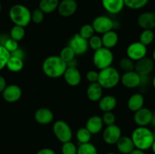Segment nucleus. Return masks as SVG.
<instances>
[{
  "mask_svg": "<svg viewBox=\"0 0 155 154\" xmlns=\"http://www.w3.org/2000/svg\"><path fill=\"white\" fill-rule=\"evenodd\" d=\"M67 67V63L58 55L47 57L42 65L44 74L51 79H58L63 76Z\"/></svg>",
  "mask_w": 155,
  "mask_h": 154,
  "instance_id": "f257e3e1",
  "label": "nucleus"
},
{
  "mask_svg": "<svg viewBox=\"0 0 155 154\" xmlns=\"http://www.w3.org/2000/svg\"><path fill=\"white\" fill-rule=\"evenodd\" d=\"M131 139L135 148L142 151L151 149L154 141L153 131L148 127L138 126L135 128L132 133Z\"/></svg>",
  "mask_w": 155,
  "mask_h": 154,
  "instance_id": "f03ea898",
  "label": "nucleus"
},
{
  "mask_svg": "<svg viewBox=\"0 0 155 154\" xmlns=\"http://www.w3.org/2000/svg\"><path fill=\"white\" fill-rule=\"evenodd\" d=\"M8 16L15 25L25 27L31 22V11L22 4L14 5L9 9Z\"/></svg>",
  "mask_w": 155,
  "mask_h": 154,
  "instance_id": "7ed1b4c3",
  "label": "nucleus"
},
{
  "mask_svg": "<svg viewBox=\"0 0 155 154\" xmlns=\"http://www.w3.org/2000/svg\"><path fill=\"white\" fill-rule=\"evenodd\" d=\"M120 82V74L114 66H110L98 72V79L97 82L103 89H111L116 87Z\"/></svg>",
  "mask_w": 155,
  "mask_h": 154,
  "instance_id": "20e7f679",
  "label": "nucleus"
},
{
  "mask_svg": "<svg viewBox=\"0 0 155 154\" xmlns=\"http://www.w3.org/2000/svg\"><path fill=\"white\" fill-rule=\"evenodd\" d=\"M114 59L113 52L110 49L102 47L96 50L92 56V62L95 68L101 70L112 65Z\"/></svg>",
  "mask_w": 155,
  "mask_h": 154,
  "instance_id": "39448f33",
  "label": "nucleus"
},
{
  "mask_svg": "<svg viewBox=\"0 0 155 154\" xmlns=\"http://www.w3.org/2000/svg\"><path fill=\"white\" fill-rule=\"evenodd\" d=\"M52 131L56 138L62 143L71 141L73 137L72 129L65 121H56L53 125Z\"/></svg>",
  "mask_w": 155,
  "mask_h": 154,
  "instance_id": "423d86ee",
  "label": "nucleus"
},
{
  "mask_svg": "<svg viewBox=\"0 0 155 154\" xmlns=\"http://www.w3.org/2000/svg\"><path fill=\"white\" fill-rule=\"evenodd\" d=\"M92 26L95 30V33L102 35L110 30H114V22L111 18L106 15H99L93 20Z\"/></svg>",
  "mask_w": 155,
  "mask_h": 154,
  "instance_id": "0eeeda50",
  "label": "nucleus"
},
{
  "mask_svg": "<svg viewBox=\"0 0 155 154\" xmlns=\"http://www.w3.org/2000/svg\"><path fill=\"white\" fill-rule=\"evenodd\" d=\"M147 53H148L147 46L141 43L139 41L130 44L127 48V57L134 62L146 57Z\"/></svg>",
  "mask_w": 155,
  "mask_h": 154,
  "instance_id": "6e6552de",
  "label": "nucleus"
},
{
  "mask_svg": "<svg viewBox=\"0 0 155 154\" xmlns=\"http://www.w3.org/2000/svg\"><path fill=\"white\" fill-rule=\"evenodd\" d=\"M68 46L72 48L76 55L85 54L87 52L89 48L87 39L80 36L79 33H76L71 37L69 41Z\"/></svg>",
  "mask_w": 155,
  "mask_h": 154,
  "instance_id": "1a4fd4ad",
  "label": "nucleus"
},
{
  "mask_svg": "<svg viewBox=\"0 0 155 154\" xmlns=\"http://www.w3.org/2000/svg\"><path fill=\"white\" fill-rule=\"evenodd\" d=\"M122 136V131L118 125H107L102 133L103 140L108 145L116 144L120 137Z\"/></svg>",
  "mask_w": 155,
  "mask_h": 154,
  "instance_id": "9d476101",
  "label": "nucleus"
},
{
  "mask_svg": "<svg viewBox=\"0 0 155 154\" xmlns=\"http://www.w3.org/2000/svg\"><path fill=\"white\" fill-rule=\"evenodd\" d=\"M154 68V61L152 58L145 57L141 60L136 61L134 70L139 75H149Z\"/></svg>",
  "mask_w": 155,
  "mask_h": 154,
  "instance_id": "9b49d317",
  "label": "nucleus"
},
{
  "mask_svg": "<svg viewBox=\"0 0 155 154\" xmlns=\"http://www.w3.org/2000/svg\"><path fill=\"white\" fill-rule=\"evenodd\" d=\"M120 82L127 88H136L140 86L141 76L135 70L125 72L120 75Z\"/></svg>",
  "mask_w": 155,
  "mask_h": 154,
  "instance_id": "f8f14e48",
  "label": "nucleus"
},
{
  "mask_svg": "<svg viewBox=\"0 0 155 154\" xmlns=\"http://www.w3.org/2000/svg\"><path fill=\"white\" fill-rule=\"evenodd\" d=\"M78 5L76 0H61L58 6V14L63 18H69L76 13Z\"/></svg>",
  "mask_w": 155,
  "mask_h": 154,
  "instance_id": "ddd939ff",
  "label": "nucleus"
},
{
  "mask_svg": "<svg viewBox=\"0 0 155 154\" xmlns=\"http://www.w3.org/2000/svg\"><path fill=\"white\" fill-rule=\"evenodd\" d=\"M153 112L150 109L142 107L140 110L135 112L133 119L138 126L147 127L151 124Z\"/></svg>",
  "mask_w": 155,
  "mask_h": 154,
  "instance_id": "4468645a",
  "label": "nucleus"
},
{
  "mask_svg": "<svg viewBox=\"0 0 155 154\" xmlns=\"http://www.w3.org/2000/svg\"><path fill=\"white\" fill-rule=\"evenodd\" d=\"M2 98L6 102L15 103L20 100L22 95V90L18 85L12 84L6 86L2 91Z\"/></svg>",
  "mask_w": 155,
  "mask_h": 154,
  "instance_id": "2eb2a0df",
  "label": "nucleus"
},
{
  "mask_svg": "<svg viewBox=\"0 0 155 154\" xmlns=\"http://www.w3.org/2000/svg\"><path fill=\"white\" fill-rule=\"evenodd\" d=\"M63 77L67 84L72 87L79 85L82 80L81 73L77 67H67Z\"/></svg>",
  "mask_w": 155,
  "mask_h": 154,
  "instance_id": "dca6fc26",
  "label": "nucleus"
},
{
  "mask_svg": "<svg viewBox=\"0 0 155 154\" xmlns=\"http://www.w3.org/2000/svg\"><path fill=\"white\" fill-rule=\"evenodd\" d=\"M137 24L143 30H154L155 28V12L145 11L139 14Z\"/></svg>",
  "mask_w": 155,
  "mask_h": 154,
  "instance_id": "f3484780",
  "label": "nucleus"
},
{
  "mask_svg": "<svg viewBox=\"0 0 155 154\" xmlns=\"http://www.w3.org/2000/svg\"><path fill=\"white\" fill-rule=\"evenodd\" d=\"M34 119L36 122L40 125H48L54 119V113L48 108L40 107L35 112Z\"/></svg>",
  "mask_w": 155,
  "mask_h": 154,
  "instance_id": "a211bd4d",
  "label": "nucleus"
},
{
  "mask_svg": "<svg viewBox=\"0 0 155 154\" xmlns=\"http://www.w3.org/2000/svg\"><path fill=\"white\" fill-rule=\"evenodd\" d=\"M104 122L100 116L95 115L87 119L86 122V128L92 134H99L104 128Z\"/></svg>",
  "mask_w": 155,
  "mask_h": 154,
  "instance_id": "6ab92c4d",
  "label": "nucleus"
},
{
  "mask_svg": "<svg viewBox=\"0 0 155 154\" xmlns=\"http://www.w3.org/2000/svg\"><path fill=\"white\" fill-rule=\"evenodd\" d=\"M104 10L111 14H118L125 7L124 0H101Z\"/></svg>",
  "mask_w": 155,
  "mask_h": 154,
  "instance_id": "aec40b11",
  "label": "nucleus"
},
{
  "mask_svg": "<svg viewBox=\"0 0 155 154\" xmlns=\"http://www.w3.org/2000/svg\"><path fill=\"white\" fill-rule=\"evenodd\" d=\"M116 146L117 150L122 154H130L136 149L131 137L129 136H121L116 143Z\"/></svg>",
  "mask_w": 155,
  "mask_h": 154,
  "instance_id": "412c9836",
  "label": "nucleus"
},
{
  "mask_svg": "<svg viewBox=\"0 0 155 154\" xmlns=\"http://www.w3.org/2000/svg\"><path fill=\"white\" fill-rule=\"evenodd\" d=\"M117 100L114 96L110 95L101 97L98 101V107L102 112H112L117 107Z\"/></svg>",
  "mask_w": 155,
  "mask_h": 154,
  "instance_id": "4be33fe9",
  "label": "nucleus"
},
{
  "mask_svg": "<svg viewBox=\"0 0 155 154\" xmlns=\"http://www.w3.org/2000/svg\"><path fill=\"white\" fill-rule=\"evenodd\" d=\"M86 96L92 102H98L103 96V88L98 82L90 83L86 89Z\"/></svg>",
  "mask_w": 155,
  "mask_h": 154,
  "instance_id": "5701e85b",
  "label": "nucleus"
},
{
  "mask_svg": "<svg viewBox=\"0 0 155 154\" xmlns=\"http://www.w3.org/2000/svg\"><path fill=\"white\" fill-rule=\"evenodd\" d=\"M145 98L140 93H135L130 97L127 101V107L132 112H136L144 107Z\"/></svg>",
  "mask_w": 155,
  "mask_h": 154,
  "instance_id": "b1692460",
  "label": "nucleus"
},
{
  "mask_svg": "<svg viewBox=\"0 0 155 154\" xmlns=\"http://www.w3.org/2000/svg\"><path fill=\"white\" fill-rule=\"evenodd\" d=\"M101 41H102V45L104 48L111 50L117 45L118 41H119V36L116 31L112 30L102 34Z\"/></svg>",
  "mask_w": 155,
  "mask_h": 154,
  "instance_id": "393cba45",
  "label": "nucleus"
},
{
  "mask_svg": "<svg viewBox=\"0 0 155 154\" xmlns=\"http://www.w3.org/2000/svg\"><path fill=\"white\" fill-rule=\"evenodd\" d=\"M59 0H39V8L44 14H51L57 10Z\"/></svg>",
  "mask_w": 155,
  "mask_h": 154,
  "instance_id": "a878e982",
  "label": "nucleus"
},
{
  "mask_svg": "<svg viewBox=\"0 0 155 154\" xmlns=\"http://www.w3.org/2000/svg\"><path fill=\"white\" fill-rule=\"evenodd\" d=\"M6 67L12 72H18L24 68V60L14 56H10L6 64Z\"/></svg>",
  "mask_w": 155,
  "mask_h": 154,
  "instance_id": "bb28decb",
  "label": "nucleus"
},
{
  "mask_svg": "<svg viewBox=\"0 0 155 154\" xmlns=\"http://www.w3.org/2000/svg\"><path fill=\"white\" fill-rule=\"evenodd\" d=\"M154 37L155 35L152 30H143L139 36V42L148 46L154 42Z\"/></svg>",
  "mask_w": 155,
  "mask_h": 154,
  "instance_id": "cd10ccee",
  "label": "nucleus"
},
{
  "mask_svg": "<svg viewBox=\"0 0 155 154\" xmlns=\"http://www.w3.org/2000/svg\"><path fill=\"white\" fill-rule=\"evenodd\" d=\"M77 154H98V150H97L96 146L90 142L86 143H80L77 147Z\"/></svg>",
  "mask_w": 155,
  "mask_h": 154,
  "instance_id": "c85d7f7f",
  "label": "nucleus"
},
{
  "mask_svg": "<svg viewBox=\"0 0 155 154\" xmlns=\"http://www.w3.org/2000/svg\"><path fill=\"white\" fill-rule=\"evenodd\" d=\"M25 34L26 32L24 27H21V26L14 25L10 30V38L17 42L22 40L25 36Z\"/></svg>",
  "mask_w": 155,
  "mask_h": 154,
  "instance_id": "c756f323",
  "label": "nucleus"
},
{
  "mask_svg": "<svg viewBox=\"0 0 155 154\" xmlns=\"http://www.w3.org/2000/svg\"><path fill=\"white\" fill-rule=\"evenodd\" d=\"M76 137L80 143H86L90 142L92 134L86 129V128H79L76 133Z\"/></svg>",
  "mask_w": 155,
  "mask_h": 154,
  "instance_id": "7c9ffc66",
  "label": "nucleus"
},
{
  "mask_svg": "<svg viewBox=\"0 0 155 154\" xmlns=\"http://www.w3.org/2000/svg\"><path fill=\"white\" fill-rule=\"evenodd\" d=\"M126 7L132 10H139L145 7L149 0H124Z\"/></svg>",
  "mask_w": 155,
  "mask_h": 154,
  "instance_id": "2f4dec72",
  "label": "nucleus"
},
{
  "mask_svg": "<svg viewBox=\"0 0 155 154\" xmlns=\"http://www.w3.org/2000/svg\"><path fill=\"white\" fill-rule=\"evenodd\" d=\"M119 67L124 72L133 71L135 69V62L128 57H122L119 61Z\"/></svg>",
  "mask_w": 155,
  "mask_h": 154,
  "instance_id": "473e14b6",
  "label": "nucleus"
},
{
  "mask_svg": "<svg viewBox=\"0 0 155 154\" xmlns=\"http://www.w3.org/2000/svg\"><path fill=\"white\" fill-rule=\"evenodd\" d=\"M59 57L67 63L68 62L71 61L73 59L75 58L76 54L71 47L67 46L62 48L60 52V54H59Z\"/></svg>",
  "mask_w": 155,
  "mask_h": 154,
  "instance_id": "72a5a7b5",
  "label": "nucleus"
},
{
  "mask_svg": "<svg viewBox=\"0 0 155 154\" xmlns=\"http://www.w3.org/2000/svg\"><path fill=\"white\" fill-rule=\"evenodd\" d=\"M79 35L84 39L89 40L92 36L95 35V30H94L92 24H86L82 26L81 28L80 29Z\"/></svg>",
  "mask_w": 155,
  "mask_h": 154,
  "instance_id": "f704fd0d",
  "label": "nucleus"
},
{
  "mask_svg": "<svg viewBox=\"0 0 155 154\" xmlns=\"http://www.w3.org/2000/svg\"><path fill=\"white\" fill-rule=\"evenodd\" d=\"M88 42H89V48H92L94 51L100 49V48L103 47L101 37L98 36V35H94V36H92L88 40Z\"/></svg>",
  "mask_w": 155,
  "mask_h": 154,
  "instance_id": "c9c22d12",
  "label": "nucleus"
},
{
  "mask_svg": "<svg viewBox=\"0 0 155 154\" xmlns=\"http://www.w3.org/2000/svg\"><path fill=\"white\" fill-rule=\"evenodd\" d=\"M10 56V53L2 45L0 44V71L6 67V64Z\"/></svg>",
  "mask_w": 155,
  "mask_h": 154,
  "instance_id": "e433bc0d",
  "label": "nucleus"
},
{
  "mask_svg": "<svg viewBox=\"0 0 155 154\" xmlns=\"http://www.w3.org/2000/svg\"><path fill=\"white\" fill-rule=\"evenodd\" d=\"M77 146L73 142L68 141L64 143L61 146V153L62 154H77Z\"/></svg>",
  "mask_w": 155,
  "mask_h": 154,
  "instance_id": "4c0bfd02",
  "label": "nucleus"
},
{
  "mask_svg": "<svg viewBox=\"0 0 155 154\" xmlns=\"http://www.w3.org/2000/svg\"><path fill=\"white\" fill-rule=\"evenodd\" d=\"M44 18H45V14L39 8L34 9L31 12V21H33L34 24H39L42 23V21H44Z\"/></svg>",
  "mask_w": 155,
  "mask_h": 154,
  "instance_id": "58836bf2",
  "label": "nucleus"
},
{
  "mask_svg": "<svg viewBox=\"0 0 155 154\" xmlns=\"http://www.w3.org/2000/svg\"><path fill=\"white\" fill-rule=\"evenodd\" d=\"M2 45L5 47V48L10 54L19 48V47H18V42L14 40L12 38H8V39H5L4 43L2 44Z\"/></svg>",
  "mask_w": 155,
  "mask_h": 154,
  "instance_id": "ea45409f",
  "label": "nucleus"
},
{
  "mask_svg": "<svg viewBox=\"0 0 155 154\" xmlns=\"http://www.w3.org/2000/svg\"><path fill=\"white\" fill-rule=\"evenodd\" d=\"M101 119L104 122V125H107V126L114 125L116 122V116L114 114L113 112H104Z\"/></svg>",
  "mask_w": 155,
  "mask_h": 154,
  "instance_id": "a19ab883",
  "label": "nucleus"
},
{
  "mask_svg": "<svg viewBox=\"0 0 155 154\" xmlns=\"http://www.w3.org/2000/svg\"><path fill=\"white\" fill-rule=\"evenodd\" d=\"M86 79L90 83L97 82L98 79V72L94 69L89 70L86 74Z\"/></svg>",
  "mask_w": 155,
  "mask_h": 154,
  "instance_id": "79ce46f5",
  "label": "nucleus"
},
{
  "mask_svg": "<svg viewBox=\"0 0 155 154\" xmlns=\"http://www.w3.org/2000/svg\"><path fill=\"white\" fill-rule=\"evenodd\" d=\"M10 54L12 56H14V57H17L18 58L22 59V60H24V57H25V53H24V51L19 48L17 50H15V51H13L12 53H11Z\"/></svg>",
  "mask_w": 155,
  "mask_h": 154,
  "instance_id": "37998d69",
  "label": "nucleus"
},
{
  "mask_svg": "<svg viewBox=\"0 0 155 154\" xmlns=\"http://www.w3.org/2000/svg\"><path fill=\"white\" fill-rule=\"evenodd\" d=\"M36 154H56L54 149H51V148H42V149H39Z\"/></svg>",
  "mask_w": 155,
  "mask_h": 154,
  "instance_id": "c03bdc74",
  "label": "nucleus"
},
{
  "mask_svg": "<svg viewBox=\"0 0 155 154\" xmlns=\"http://www.w3.org/2000/svg\"><path fill=\"white\" fill-rule=\"evenodd\" d=\"M6 86H7V83H6L5 79L2 75H0V93H2Z\"/></svg>",
  "mask_w": 155,
  "mask_h": 154,
  "instance_id": "a18cd8bd",
  "label": "nucleus"
},
{
  "mask_svg": "<svg viewBox=\"0 0 155 154\" xmlns=\"http://www.w3.org/2000/svg\"><path fill=\"white\" fill-rule=\"evenodd\" d=\"M77 64H78V62L77 61L76 58H74L72 60L67 63V66L68 67H77Z\"/></svg>",
  "mask_w": 155,
  "mask_h": 154,
  "instance_id": "49530a36",
  "label": "nucleus"
},
{
  "mask_svg": "<svg viewBox=\"0 0 155 154\" xmlns=\"http://www.w3.org/2000/svg\"><path fill=\"white\" fill-rule=\"evenodd\" d=\"M130 154H147V153L145 152V151H142V150H140V149H135L134 150L132 151Z\"/></svg>",
  "mask_w": 155,
  "mask_h": 154,
  "instance_id": "de8ad7c7",
  "label": "nucleus"
},
{
  "mask_svg": "<svg viewBox=\"0 0 155 154\" xmlns=\"http://www.w3.org/2000/svg\"><path fill=\"white\" fill-rule=\"evenodd\" d=\"M150 125H152V126L155 128V112L153 113L152 119H151V124H150Z\"/></svg>",
  "mask_w": 155,
  "mask_h": 154,
  "instance_id": "09e8293b",
  "label": "nucleus"
},
{
  "mask_svg": "<svg viewBox=\"0 0 155 154\" xmlns=\"http://www.w3.org/2000/svg\"><path fill=\"white\" fill-rule=\"evenodd\" d=\"M151 150H152V152H154V154H155V140H154V143H153L152 146H151Z\"/></svg>",
  "mask_w": 155,
  "mask_h": 154,
  "instance_id": "8fccbe9b",
  "label": "nucleus"
},
{
  "mask_svg": "<svg viewBox=\"0 0 155 154\" xmlns=\"http://www.w3.org/2000/svg\"><path fill=\"white\" fill-rule=\"evenodd\" d=\"M152 85H153V87H154V88L155 89V75L152 79Z\"/></svg>",
  "mask_w": 155,
  "mask_h": 154,
  "instance_id": "3c124183",
  "label": "nucleus"
},
{
  "mask_svg": "<svg viewBox=\"0 0 155 154\" xmlns=\"http://www.w3.org/2000/svg\"><path fill=\"white\" fill-rule=\"evenodd\" d=\"M152 60H154L155 62V49L154 50V51H153V54H152Z\"/></svg>",
  "mask_w": 155,
  "mask_h": 154,
  "instance_id": "603ef678",
  "label": "nucleus"
},
{
  "mask_svg": "<svg viewBox=\"0 0 155 154\" xmlns=\"http://www.w3.org/2000/svg\"><path fill=\"white\" fill-rule=\"evenodd\" d=\"M106 154H116V153H114V152H107V153H106Z\"/></svg>",
  "mask_w": 155,
  "mask_h": 154,
  "instance_id": "864d4df0",
  "label": "nucleus"
},
{
  "mask_svg": "<svg viewBox=\"0 0 155 154\" xmlns=\"http://www.w3.org/2000/svg\"><path fill=\"white\" fill-rule=\"evenodd\" d=\"M153 134H154V140H155V131H153Z\"/></svg>",
  "mask_w": 155,
  "mask_h": 154,
  "instance_id": "5fc2aeb1",
  "label": "nucleus"
},
{
  "mask_svg": "<svg viewBox=\"0 0 155 154\" xmlns=\"http://www.w3.org/2000/svg\"><path fill=\"white\" fill-rule=\"evenodd\" d=\"M1 9H2V5H1V2H0V11H1Z\"/></svg>",
  "mask_w": 155,
  "mask_h": 154,
  "instance_id": "6e6d98bb",
  "label": "nucleus"
}]
</instances>
